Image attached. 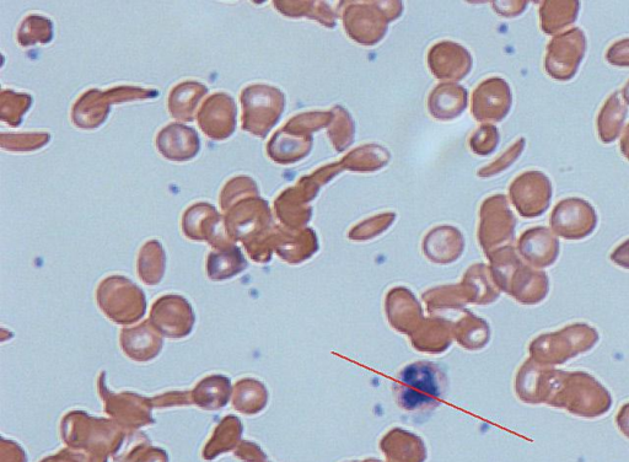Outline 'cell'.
<instances>
[{"mask_svg":"<svg viewBox=\"0 0 629 462\" xmlns=\"http://www.w3.org/2000/svg\"><path fill=\"white\" fill-rule=\"evenodd\" d=\"M230 380L223 375H212L203 379L192 392V399L204 410H220L228 404Z\"/></svg>","mask_w":629,"mask_h":462,"instance_id":"obj_15","label":"cell"},{"mask_svg":"<svg viewBox=\"0 0 629 462\" xmlns=\"http://www.w3.org/2000/svg\"><path fill=\"white\" fill-rule=\"evenodd\" d=\"M519 251L536 268L550 267L559 255V241L551 230L534 228L525 231L519 241Z\"/></svg>","mask_w":629,"mask_h":462,"instance_id":"obj_12","label":"cell"},{"mask_svg":"<svg viewBox=\"0 0 629 462\" xmlns=\"http://www.w3.org/2000/svg\"><path fill=\"white\" fill-rule=\"evenodd\" d=\"M503 257L499 261L496 277L499 287L520 304L531 306L544 302L550 292L546 273L523 265L513 250Z\"/></svg>","mask_w":629,"mask_h":462,"instance_id":"obj_3","label":"cell"},{"mask_svg":"<svg viewBox=\"0 0 629 462\" xmlns=\"http://www.w3.org/2000/svg\"><path fill=\"white\" fill-rule=\"evenodd\" d=\"M585 39L582 30H572L557 37L550 45L547 57L548 73L559 79H567L577 71L584 55Z\"/></svg>","mask_w":629,"mask_h":462,"instance_id":"obj_9","label":"cell"},{"mask_svg":"<svg viewBox=\"0 0 629 462\" xmlns=\"http://www.w3.org/2000/svg\"><path fill=\"white\" fill-rule=\"evenodd\" d=\"M165 271V252L158 241H149L139 255L138 272L148 286H155L161 281Z\"/></svg>","mask_w":629,"mask_h":462,"instance_id":"obj_18","label":"cell"},{"mask_svg":"<svg viewBox=\"0 0 629 462\" xmlns=\"http://www.w3.org/2000/svg\"><path fill=\"white\" fill-rule=\"evenodd\" d=\"M157 145L166 159L186 161L200 150V139L190 127L170 125L159 133Z\"/></svg>","mask_w":629,"mask_h":462,"instance_id":"obj_14","label":"cell"},{"mask_svg":"<svg viewBox=\"0 0 629 462\" xmlns=\"http://www.w3.org/2000/svg\"><path fill=\"white\" fill-rule=\"evenodd\" d=\"M98 303L107 318L120 325L134 324L147 310L142 290L122 276L102 281L98 288Z\"/></svg>","mask_w":629,"mask_h":462,"instance_id":"obj_5","label":"cell"},{"mask_svg":"<svg viewBox=\"0 0 629 462\" xmlns=\"http://www.w3.org/2000/svg\"><path fill=\"white\" fill-rule=\"evenodd\" d=\"M617 428L629 439V402L621 407L616 416Z\"/></svg>","mask_w":629,"mask_h":462,"instance_id":"obj_21","label":"cell"},{"mask_svg":"<svg viewBox=\"0 0 629 462\" xmlns=\"http://www.w3.org/2000/svg\"><path fill=\"white\" fill-rule=\"evenodd\" d=\"M121 347L133 361L149 362L160 353L163 340L150 321H145L142 325L122 331Z\"/></svg>","mask_w":629,"mask_h":462,"instance_id":"obj_13","label":"cell"},{"mask_svg":"<svg viewBox=\"0 0 629 462\" xmlns=\"http://www.w3.org/2000/svg\"><path fill=\"white\" fill-rule=\"evenodd\" d=\"M208 89L196 82H188L177 85L171 91L169 110L172 117L181 121H193L195 109L202 96Z\"/></svg>","mask_w":629,"mask_h":462,"instance_id":"obj_16","label":"cell"},{"mask_svg":"<svg viewBox=\"0 0 629 462\" xmlns=\"http://www.w3.org/2000/svg\"><path fill=\"white\" fill-rule=\"evenodd\" d=\"M600 340L598 330L578 322L556 332L544 333L530 343L532 361L555 367L593 349Z\"/></svg>","mask_w":629,"mask_h":462,"instance_id":"obj_2","label":"cell"},{"mask_svg":"<svg viewBox=\"0 0 629 462\" xmlns=\"http://www.w3.org/2000/svg\"><path fill=\"white\" fill-rule=\"evenodd\" d=\"M197 117L201 130L206 136L223 141L234 132L235 102L227 94H215L204 102Z\"/></svg>","mask_w":629,"mask_h":462,"instance_id":"obj_10","label":"cell"},{"mask_svg":"<svg viewBox=\"0 0 629 462\" xmlns=\"http://www.w3.org/2000/svg\"><path fill=\"white\" fill-rule=\"evenodd\" d=\"M562 370L532 361H526L515 379L519 399L529 405H548L557 388Z\"/></svg>","mask_w":629,"mask_h":462,"instance_id":"obj_6","label":"cell"},{"mask_svg":"<svg viewBox=\"0 0 629 462\" xmlns=\"http://www.w3.org/2000/svg\"><path fill=\"white\" fill-rule=\"evenodd\" d=\"M611 260L614 261L617 266L629 270V240L621 246H618L617 249L612 252Z\"/></svg>","mask_w":629,"mask_h":462,"instance_id":"obj_20","label":"cell"},{"mask_svg":"<svg viewBox=\"0 0 629 462\" xmlns=\"http://www.w3.org/2000/svg\"><path fill=\"white\" fill-rule=\"evenodd\" d=\"M247 266L238 247L230 245L212 252L208 257L207 272L213 281H224L244 271Z\"/></svg>","mask_w":629,"mask_h":462,"instance_id":"obj_17","label":"cell"},{"mask_svg":"<svg viewBox=\"0 0 629 462\" xmlns=\"http://www.w3.org/2000/svg\"><path fill=\"white\" fill-rule=\"evenodd\" d=\"M267 391L255 380H241L235 386L234 408L246 415H254L265 407Z\"/></svg>","mask_w":629,"mask_h":462,"instance_id":"obj_19","label":"cell"},{"mask_svg":"<svg viewBox=\"0 0 629 462\" xmlns=\"http://www.w3.org/2000/svg\"><path fill=\"white\" fill-rule=\"evenodd\" d=\"M443 390V374L437 365L415 363L402 370L397 384V399L407 411L423 410L437 405Z\"/></svg>","mask_w":629,"mask_h":462,"instance_id":"obj_4","label":"cell"},{"mask_svg":"<svg viewBox=\"0 0 629 462\" xmlns=\"http://www.w3.org/2000/svg\"><path fill=\"white\" fill-rule=\"evenodd\" d=\"M222 217L211 204L200 203L192 206L184 216V233L192 240H206L214 249H224L231 245L223 239Z\"/></svg>","mask_w":629,"mask_h":462,"instance_id":"obj_11","label":"cell"},{"mask_svg":"<svg viewBox=\"0 0 629 462\" xmlns=\"http://www.w3.org/2000/svg\"><path fill=\"white\" fill-rule=\"evenodd\" d=\"M149 321L160 335L184 338L190 335L196 319L186 299L180 295H165L154 303Z\"/></svg>","mask_w":629,"mask_h":462,"instance_id":"obj_7","label":"cell"},{"mask_svg":"<svg viewBox=\"0 0 629 462\" xmlns=\"http://www.w3.org/2000/svg\"><path fill=\"white\" fill-rule=\"evenodd\" d=\"M547 406L563 408L573 416L598 418L612 407L610 391L585 372H561L557 388Z\"/></svg>","mask_w":629,"mask_h":462,"instance_id":"obj_1","label":"cell"},{"mask_svg":"<svg viewBox=\"0 0 629 462\" xmlns=\"http://www.w3.org/2000/svg\"><path fill=\"white\" fill-rule=\"evenodd\" d=\"M596 213L588 202L572 198L558 204L551 217V227L567 240H582L595 230Z\"/></svg>","mask_w":629,"mask_h":462,"instance_id":"obj_8","label":"cell"}]
</instances>
